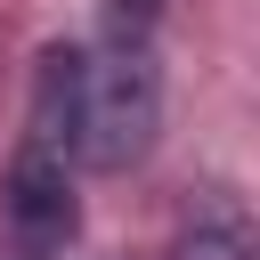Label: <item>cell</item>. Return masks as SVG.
Masks as SVG:
<instances>
[{
  "mask_svg": "<svg viewBox=\"0 0 260 260\" xmlns=\"http://www.w3.org/2000/svg\"><path fill=\"white\" fill-rule=\"evenodd\" d=\"M154 24V0H114V41H146Z\"/></svg>",
  "mask_w": 260,
  "mask_h": 260,
  "instance_id": "obj_4",
  "label": "cell"
},
{
  "mask_svg": "<svg viewBox=\"0 0 260 260\" xmlns=\"http://www.w3.org/2000/svg\"><path fill=\"white\" fill-rule=\"evenodd\" d=\"M171 260H260V236H252V219H244L236 195H203L195 219L179 228Z\"/></svg>",
  "mask_w": 260,
  "mask_h": 260,
  "instance_id": "obj_3",
  "label": "cell"
},
{
  "mask_svg": "<svg viewBox=\"0 0 260 260\" xmlns=\"http://www.w3.org/2000/svg\"><path fill=\"white\" fill-rule=\"evenodd\" d=\"M81 236V195L65 179V162L32 138L0 187V260H65Z\"/></svg>",
  "mask_w": 260,
  "mask_h": 260,
  "instance_id": "obj_2",
  "label": "cell"
},
{
  "mask_svg": "<svg viewBox=\"0 0 260 260\" xmlns=\"http://www.w3.org/2000/svg\"><path fill=\"white\" fill-rule=\"evenodd\" d=\"M41 146L65 138V154L81 171H130L146 162L154 130H162V73L146 57V41H114L98 57L81 49H57L41 65Z\"/></svg>",
  "mask_w": 260,
  "mask_h": 260,
  "instance_id": "obj_1",
  "label": "cell"
}]
</instances>
